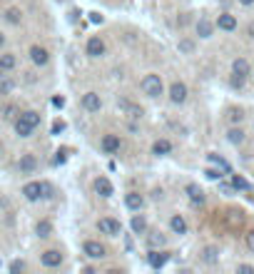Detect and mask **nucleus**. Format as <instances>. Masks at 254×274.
<instances>
[{
	"label": "nucleus",
	"mask_w": 254,
	"mask_h": 274,
	"mask_svg": "<svg viewBox=\"0 0 254 274\" xmlns=\"http://www.w3.org/2000/svg\"><path fill=\"white\" fill-rule=\"evenodd\" d=\"M140 90L147 95V98H159L162 93H165V85H162V78L155 75V73H150V75H145V78L140 80Z\"/></svg>",
	"instance_id": "f257e3e1"
},
{
	"label": "nucleus",
	"mask_w": 254,
	"mask_h": 274,
	"mask_svg": "<svg viewBox=\"0 0 254 274\" xmlns=\"http://www.w3.org/2000/svg\"><path fill=\"white\" fill-rule=\"evenodd\" d=\"M98 230H100V235L120 237V232H122V224H120L118 219H112V217H102V219H98Z\"/></svg>",
	"instance_id": "f03ea898"
},
{
	"label": "nucleus",
	"mask_w": 254,
	"mask_h": 274,
	"mask_svg": "<svg viewBox=\"0 0 254 274\" xmlns=\"http://www.w3.org/2000/svg\"><path fill=\"white\" fill-rule=\"evenodd\" d=\"M82 252H85V257H90V259H105V257H107L105 244H100L95 239H87V242L82 244Z\"/></svg>",
	"instance_id": "7ed1b4c3"
},
{
	"label": "nucleus",
	"mask_w": 254,
	"mask_h": 274,
	"mask_svg": "<svg viewBox=\"0 0 254 274\" xmlns=\"http://www.w3.org/2000/svg\"><path fill=\"white\" fill-rule=\"evenodd\" d=\"M187 95H190V90H187V85L184 82H172L170 85V102H175V105H182L184 100H187Z\"/></svg>",
	"instance_id": "20e7f679"
},
{
	"label": "nucleus",
	"mask_w": 254,
	"mask_h": 274,
	"mask_svg": "<svg viewBox=\"0 0 254 274\" xmlns=\"http://www.w3.org/2000/svg\"><path fill=\"white\" fill-rule=\"evenodd\" d=\"M40 264L48 267V269L60 267V264H62V252H60V249H45V252L40 255Z\"/></svg>",
	"instance_id": "39448f33"
},
{
	"label": "nucleus",
	"mask_w": 254,
	"mask_h": 274,
	"mask_svg": "<svg viewBox=\"0 0 254 274\" xmlns=\"http://www.w3.org/2000/svg\"><path fill=\"white\" fill-rule=\"evenodd\" d=\"M167 262H170V252H165V249H150L147 264H150L152 269H162Z\"/></svg>",
	"instance_id": "423d86ee"
},
{
	"label": "nucleus",
	"mask_w": 254,
	"mask_h": 274,
	"mask_svg": "<svg viewBox=\"0 0 254 274\" xmlns=\"http://www.w3.org/2000/svg\"><path fill=\"white\" fill-rule=\"evenodd\" d=\"M85 53H87V58H102V55H105V42H102V38L93 35V38L87 40V45H85Z\"/></svg>",
	"instance_id": "0eeeda50"
},
{
	"label": "nucleus",
	"mask_w": 254,
	"mask_h": 274,
	"mask_svg": "<svg viewBox=\"0 0 254 274\" xmlns=\"http://www.w3.org/2000/svg\"><path fill=\"white\" fill-rule=\"evenodd\" d=\"M80 105H82V110H87V112H100L102 100H100L98 93H85L82 100H80Z\"/></svg>",
	"instance_id": "6e6552de"
},
{
	"label": "nucleus",
	"mask_w": 254,
	"mask_h": 274,
	"mask_svg": "<svg viewBox=\"0 0 254 274\" xmlns=\"http://www.w3.org/2000/svg\"><path fill=\"white\" fill-rule=\"evenodd\" d=\"M18 170L22 172V175H30V172H35V170H38V157L30 155V152L20 155V159H18Z\"/></svg>",
	"instance_id": "1a4fd4ad"
},
{
	"label": "nucleus",
	"mask_w": 254,
	"mask_h": 274,
	"mask_svg": "<svg viewBox=\"0 0 254 274\" xmlns=\"http://www.w3.org/2000/svg\"><path fill=\"white\" fill-rule=\"evenodd\" d=\"M118 107L122 110V112H127L130 118H135V120H140L142 115H145V110H142L140 105H135V102H130V100H125V98H118Z\"/></svg>",
	"instance_id": "9d476101"
},
{
	"label": "nucleus",
	"mask_w": 254,
	"mask_h": 274,
	"mask_svg": "<svg viewBox=\"0 0 254 274\" xmlns=\"http://www.w3.org/2000/svg\"><path fill=\"white\" fill-rule=\"evenodd\" d=\"M30 60H33L38 67H45V65L50 62V53H48L45 48H40V45H33V48H30Z\"/></svg>",
	"instance_id": "9b49d317"
},
{
	"label": "nucleus",
	"mask_w": 254,
	"mask_h": 274,
	"mask_svg": "<svg viewBox=\"0 0 254 274\" xmlns=\"http://www.w3.org/2000/svg\"><path fill=\"white\" fill-rule=\"evenodd\" d=\"M120 137L118 135H105L102 137V142H100V147H102V152H107V155H115L120 152Z\"/></svg>",
	"instance_id": "f8f14e48"
},
{
	"label": "nucleus",
	"mask_w": 254,
	"mask_h": 274,
	"mask_svg": "<svg viewBox=\"0 0 254 274\" xmlns=\"http://www.w3.org/2000/svg\"><path fill=\"white\" fill-rule=\"evenodd\" d=\"M95 192L107 199V197L115 195V187H112V182H110L107 177H98V179H95Z\"/></svg>",
	"instance_id": "ddd939ff"
},
{
	"label": "nucleus",
	"mask_w": 254,
	"mask_h": 274,
	"mask_svg": "<svg viewBox=\"0 0 254 274\" xmlns=\"http://www.w3.org/2000/svg\"><path fill=\"white\" fill-rule=\"evenodd\" d=\"M184 192H187V197H190L192 204H204V199H207V197H204V190H202L199 185H192V182L184 187Z\"/></svg>",
	"instance_id": "4468645a"
},
{
	"label": "nucleus",
	"mask_w": 254,
	"mask_h": 274,
	"mask_svg": "<svg viewBox=\"0 0 254 274\" xmlns=\"http://www.w3.org/2000/svg\"><path fill=\"white\" fill-rule=\"evenodd\" d=\"M125 207L132 210V212H140V210L145 207V197L140 195V192H127V195H125Z\"/></svg>",
	"instance_id": "2eb2a0df"
},
{
	"label": "nucleus",
	"mask_w": 254,
	"mask_h": 274,
	"mask_svg": "<svg viewBox=\"0 0 254 274\" xmlns=\"http://www.w3.org/2000/svg\"><path fill=\"white\" fill-rule=\"evenodd\" d=\"M22 197H25L28 202H38V199H42V192H40V182H28V185L22 187Z\"/></svg>",
	"instance_id": "dca6fc26"
},
{
	"label": "nucleus",
	"mask_w": 254,
	"mask_h": 274,
	"mask_svg": "<svg viewBox=\"0 0 254 274\" xmlns=\"http://www.w3.org/2000/svg\"><path fill=\"white\" fill-rule=\"evenodd\" d=\"M18 120L20 122H25L28 127H33V130H38L40 127V112H35V110H25V112H20L18 115Z\"/></svg>",
	"instance_id": "f3484780"
},
{
	"label": "nucleus",
	"mask_w": 254,
	"mask_h": 274,
	"mask_svg": "<svg viewBox=\"0 0 254 274\" xmlns=\"http://www.w3.org/2000/svg\"><path fill=\"white\" fill-rule=\"evenodd\" d=\"M217 28L224 30V33H232V30H237V18L229 15V13H222V15L217 18Z\"/></svg>",
	"instance_id": "a211bd4d"
},
{
	"label": "nucleus",
	"mask_w": 254,
	"mask_h": 274,
	"mask_svg": "<svg viewBox=\"0 0 254 274\" xmlns=\"http://www.w3.org/2000/svg\"><path fill=\"white\" fill-rule=\"evenodd\" d=\"M212 33H215V22L212 20H207V18H199L197 20V35L199 38H212Z\"/></svg>",
	"instance_id": "6ab92c4d"
},
{
	"label": "nucleus",
	"mask_w": 254,
	"mask_h": 274,
	"mask_svg": "<svg viewBox=\"0 0 254 274\" xmlns=\"http://www.w3.org/2000/svg\"><path fill=\"white\" fill-rule=\"evenodd\" d=\"M15 65H18V55L15 53H0V73L15 70Z\"/></svg>",
	"instance_id": "aec40b11"
},
{
	"label": "nucleus",
	"mask_w": 254,
	"mask_h": 274,
	"mask_svg": "<svg viewBox=\"0 0 254 274\" xmlns=\"http://www.w3.org/2000/svg\"><path fill=\"white\" fill-rule=\"evenodd\" d=\"M165 244H167V237L162 232H150L147 235V247L150 249H165Z\"/></svg>",
	"instance_id": "412c9836"
},
{
	"label": "nucleus",
	"mask_w": 254,
	"mask_h": 274,
	"mask_svg": "<svg viewBox=\"0 0 254 274\" xmlns=\"http://www.w3.org/2000/svg\"><path fill=\"white\" fill-rule=\"evenodd\" d=\"M170 230L175 232V235H187V219L182 215H172L170 219Z\"/></svg>",
	"instance_id": "4be33fe9"
},
{
	"label": "nucleus",
	"mask_w": 254,
	"mask_h": 274,
	"mask_svg": "<svg viewBox=\"0 0 254 274\" xmlns=\"http://www.w3.org/2000/svg\"><path fill=\"white\" fill-rule=\"evenodd\" d=\"M232 73H235L237 78H247V75H249V62L244 58H237L235 62H232Z\"/></svg>",
	"instance_id": "5701e85b"
},
{
	"label": "nucleus",
	"mask_w": 254,
	"mask_h": 274,
	"mask_svg": "<svg viewBox=\"0 0 254 274\" xmlns=\"http://www.w3.org/2000/svg\"><path fill=\"white\" fill-rule=\"evenodd\" d=\"M172 152V142L170 140H157L155 145H152V155H170Z\"/></svg>",
	"instance_id": "b1692460"
},
{
	"label": "nucleus",
	"mask_w": 254,
	"mask_h": 274,
	"mask_svg": "<svg viewBox=\"0 0 254 274\" xmlns=\"http://www.w3.org/2000/svg\"><path fill=\"white\" fill-rule=\"evenodd\" d=\"M130 227H132L135 235H145V232H147V219H145L142 215H135L132 217V222H130Z\"/></svg>",
	"instance_id": "393cba45"
},
{
	"label": "nucleus",
	"mask_w": 254,
	"mask_h": 274,
	"mask_svg": "<svg viewBox=\"0 0 254 274\" xmlns=\"http://www.w3.org/2000/svg\"><path fill=\"white\" fill-rule=\"evenodd\" d=\"M35 232H38L40 239H48V237L53 235V222H50V219H40L38 227H35Z\"/></svg>",
	"instance_id": "a878e982"
},
{
	"label": "nucleus",
	"mask_w": 254,
	"mask_h": 274,
	"mask_svg": "<svg viewBox=\"0 0 254 274\" xmlns=\"http://www.w3.org/2000/svg\"><path fill=\"white\" fill-rule=\"evenodd\" d=\"M3 18H5V22H10V25H20V22H22V13H20L18 8H8Z\"/></svg>",
	"instance_id": "bb28decb"
},
{
	"label": "nucleus",
	"mask_w": 254,
	"mask_h": 274,
	"mask_svg": "<svg viewBox=\"0 0 254 274\" xmlns=\"http://www.w3.org/2000/svg\"><path fill=\"white\" fill-rule=\"evenodd\" d=\"M217 259H219V249L217 247H204L202 249V262L204 264H215Z\"/></svg>",
	"instance_id": "cd10ccee"
},
{
	"label": "nucleus",
	"mask_w": 254,
	"mask_h": 274,
	"mask_svg": "<svg viewBox=\"0 0 254 274\" xmlns=\"http://www.w3.org/2000/svg\"><path fill=\"white\" fill-rule=\"evenodd\" d=\"M227 140H229L232 145H242V142H244V130H239V127H232V130L227 132Z\"/></svg>",
	"instance_id": "c85d7f7f"
},
{
	"label": "nucleus",
	"mask_w": 254,
	"mask_h": 274,
	"mask_svg": "<svg viewBox=\"0 0 254 274\" xmlns=\"http://www.w3.org/2000/svg\"><path fill=\"white\" fill-rule=\"evenodd\" d=\"M207 159H210L212 165H217V167H219L222 172H229V165H227V162H224V159H222L219 155H215V152H210V155H207Z\"/></svg>",
	"instance_id": "c756f323"
},
{
	"label": "nucleus",
	"mask_w": 254,
	"mask_h": 274,
	"mask_svg": "<svg viewBox=\"0 0 254 274\" xmlns=\"http://www.w3.org/2000/svg\"><path fill=\"white\" fill-rule=\"evenodd\" d=\"M15 90V82L10 78H3L0 75V95H8V93H13Z\"/></svg>",
	"instance_id": "7c9ffc66"
},
{
	"label": "nucleus",
	"mask_w": 254,
	"mask_h": 274,
	"mask_svg": "<svg viewBox=\"0 0 254 274\" xmlns=\"http://www.w3.org/2000/svg\"><path fill=\"white\" fill-rule=\"evenodd\" d=\"M18 115H20V110L15 105H5L3 107V120H18Z\"/></svg>",
	"instance_id": "2f4dec72"
},
{
	"label": "nucleus",
	"mask_w": 254,
	"mask_h": 274,
	"mask_svg": "<svg viewBox=\"0 0 254 274\" xmlns=\"http://www.w3.org/2000/svg\"><path fill=\"white\" fill-rule=\"evenodd\" d=\"M40 192H42V199H50L55 190H53V185H50V182H40Z\"/></svg>",
	"instance_id": "473e14b6"
},
{
	"label": "nucleus",
	"mask_w": 254,
	"mask_h": 274,
	"mask_svg": "<svg viewBox=\"0 0 254 274\" xmlns=\"http://www.w3.org/2000/svg\"><path fill=\"white\" fill-rule=\"evenodd\" d=\"M192 50H195L192 40H179V53H192Z\"/></svg>",
	"instance_id": "72a5a7b5"
},
{
	"label": "nucleus",
	"mask_w": 254,
	"mask_h": 274,
	"mask_svg": "<svg viewBox=\"0 0 254 274\" xmlns=\"http://www.w3.org/2000/svg\"><path fill=\"white\" fill-rule=\"evenodd\" d=\"M232 185H235V190H249V185H247L242 177H237V175L232 177Z\"/></svg>",
	"instance_id": "f704fd0d"
},
{
	"label": "nucleus",
	"mask_w": 254,
	"mask_h": 274,
	"mask_svg": "<svg viewBox=\"0 0 254 274\" xmlns=\"http://www.w3.org/2000/svg\"><path fill=\"white\" fill-rule=\"evenodd\" d=\"M242 118H244L242 110H229V120H232V122H242Z\"/></svg>",
	"instance_id": "c9c22d12"
},
{
	"label": "nucleus",
	"mask_w": 254,
	"mask_h": 274,
	"mask_svg": "<svg viewBox=\"0 0 254 274\" xmlns=\"http://www.w3.org/2000/svg\"><path fill=\"white\" fill-rule=\"evenodd\" d=\"M25 269V262H13L10 264V272H22Z\"/></svg>",
	"instance_id": "e433bc0d"
},
{
	"label": "nucleus",
	"mask_w": 254,
	"mask_h": 274,
	"mask_svg": "<svg viewBox=\"0 0 254 274\" xmlns=\"http://www.w3.org/2000/svg\"><path fill=\"white\" fill-rule=\"evenodd\" d=\"M219 190H222L224 195H232V192H235V185H224V182H222V185H219Z\"/></svg>",
	"instance_id": "4c0bfd02"
},
{
	"label": "nucleus",
	"mask_w": 254,
	"mask_h": 274,
	"mask_svg": "<svg viewBox=\"0 0 254 274\" xmlns=\"http://www.w3.org/2000/svg\"><path fill=\"white\" fill-rule=\"evenodd\" d=\"M247 247L254 252V230H249V232H247Z\"/></svg>",
	"instance_id": "58836bf2"
},
{
	"label": "nucleus",
	"mask_w": 254,
	"mask_h": 274,
	"mask_svg": "<svg viewBox=\"0 0 254 274\" xmlns=\"http://www.w3.org/2000/svg\"><path fill=\"white\" fill-rule=\"evenodd\" d=\"M239 272H242V274H252L254 267H252V264H239Z\"/></svg>",
	"instance_id": "ea45409f"
},
{
	"label": "nucleus",
	"mask_w": 254,
	"mask_h": 274,
	"mask_svg": "<svg viewBox=\"0 0 254 274\" xmlns=\"http://www.w3.org/2000/svg\"><path fill=\"white\" fill-rule=\"evenodd\" d=\"M204 175L210 177V179H219V177H222V175H219V170H207Z\"/></svg>",
	"instance_id": "a19ab883"
},
{
	"label": "nucleus",
	"mask_w": 254,
	"mask_h": 274,
	"mask_svg": "<svg viewBox=\"0 0 254 274\" xmlns=\"http://www.w3.org/2000/svg\"><path fill=\"white\" fill-rule=\"evenodd\" d=\"M232 85H235V87H242V85H244V78H237V75H232Z\"/></svg>",
	"instance_id": "79ce46f5"
},
{
	"label": "nucleus",
	"mask_w": 254,
	"mask_h": 274,
	"mask_svg": "<svg viewBox=\"0 0 254 274\" xmlns=\"http://www.w3.org/2000/svg\"><path fill=\"white\" fill-rule=\"evenodd\" d=\"M90 20H93V22H102V15H98V13H90Z\"/></svg>",
	"instance_id": "37998d69"
},
{
	"label": "nucleus",
	"mask_w": 254,
	"mask_h": 274,
	"mask_svg": "<svg viewBox=\"0 0 254 274\" xmlns=\"http://www.w3.org/2000/svg\"><path fill=\"white\" fill-rule=\"evenodd\" d=\"M62 127H65L62 122H55V125H53V132H62Z\"/></svg>",
	"instance_id": "c03bdc74"
},
{
	"label": "nucleus",
	"mask_w": 254,
	"mask_h": 274,
	"mask_svg": "<svg viewBox=\"0 0 254 274\" xmlns=\"http://www.w3.org/2000/svg\"><path fill=\"white\" fill-rule=\"evenodd\" d=\"M152 199H162V190H155V192H152Z\"/></svg>",
	"instance_id": "a18cd8bd"
},
{
	"label": "nucleus",
	"mask_w": 254,
	"mask_h": 274,
	"mask_svg": "<svg viewBox=\"0 0 254 274\" xmlns=\"http://www.w3.org/2000/svg\"><path fill=\"white\" fill-rule=\"evenodd\" d=\"M3 48H5V35L0 33V50H3Z\"/></svg>",
	"instance_id": "49530a36"
},
{
	"label": "nucleus",
	"mask_w": 254,
	"mask_h": 274,
	"mask_svg": "<svg viewBox=\"0 0 254 274\" xmlns=\"http://www.w3.org/2000/svg\"><path fill=\"white\" fill-rule=\"evenodd\" d=\"M239 3H242V5H252L254 0H239Z\"/></svg>",
	"instance_id": "de8ad7c7"
},
{
	"label": "nucleus",
	"mask_w": 254,
	"mask_h": 274,
	"mask_svg": "<svg viewBox=\"0 0 254 274\" xmlns=\"http://www.w3.org/2000/svg\"><path fill=\"white\" fill-rule=\"evenodd\" d=\"M249 35H252V38H254V22H252V25H249Z\"/></svg>",
	"instance_id": "09e8293b"
},
{
	"label": "nucleus",
	"mask_w": 254,
	"mask_h": 274,
	"mask_svg": "<svg viewBox=\"0 0 254 274\" xmlns=\"http://www.w3.org/2000/svg\"><path fill=\"white\" fill-rule=\"evenodd\" d=\"M58 3H67V0H58Z\"/></svg>",
	"instance_id": "8fccbe9b"
}]
</instances>
